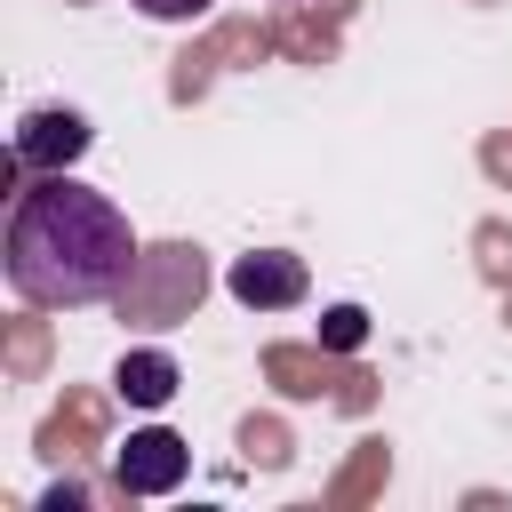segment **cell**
Segmentation results:
<instances>
[{
	"mask_svg": "<svg viewBox=\"0 0 512 512\" xmlns=\"http://www.w3.org/2000/svg\"><path fill=\"white\" fill-rule=\"evenodd\" d=\"M112 472H120V488L128 496H168V488H184V472H192V448L176 440V432H128V448L112 456Z\"/></svg>",
	"mask_w": 512,
	"mask_h": 512,
	"instance_id": "2",
	"label": "cell"
},
{
	"mask_svg": "<svg viewBox=\"0 0 512 512\" xmlns=\"http://www.w3.org/2000/svg\"><path fill=\"white\" fill-rule=\"evenodd\" d=\"M112 384H120L128 408H168V400H176V360H168V352H128Z\"/></svg>",
	"mask_w": 512,
	"mask_h": 512,
	"instance_id": "5",
	"label": "cell"
},
{
	"mask_svg": "<svg viewBox=\"0 0 512 512\" xmlns=\"http://www.w3.org/2000/svg\"><path fill=\"white\" fill-rule=\"evenodd\" d=\"M128 264H136V232L96 184H72L56 168L32 192H16V208H8V288L24 304H40V312L104 304L128 280Z\"/></svg>",
	"mask_w": 512,
	"mask_h": 512,
	"instance_id": "1",
	"label": "cell"
},
{
	"mask_svg": "<svg viewBox=\"0 0 512 512\" xmlns=\"http://www.w3.org/2000/svg\"><path fill=\"white\" fill-rule=\"evenodd\" d=\"M224 288H232L240 304H256V312H288V304H304V256L256 248V256H240V264L224 272Z\"/></svg>",
	"mask_w": 512,
	"mask_h": 512,
	"instance_id": "4",
	"label": "cell"
},
{
	"mask_svg": "<svg viewBox=\"0 0 512 512\" xmlns=\"http://www.w3.org/2000/svg\"><path fill=\"white\" fill-rule=\"evenodd\" d=\"M8 152H16V168L56 176V168H72V160L88 152V120H80V112H24Z\"/></svg>",
	"mask_w": 512,
	"mask_h": 512,
	"instance_id": "3",
	"label": "cell"
},
{
	"mask_svg": "<svg viewBox=\"0 0 512 512\" xmlns=\"http://www.w3.org/2000/svg\"><path fill=\"white\" fill-rule=\"evenodd\" d=\"M328 336H336V344H352V336H360V312H352V304H344V312H328Z\"/></svg>",
	"mask_w": 512,
	"mask_h": 512,
	"instance_id": "7",
	"label": "cell"
},
{
	"mask_svg": "<svg viewBox=\"0 0 512 512\" xmlns=\"http://www.w3.org/2000/svg\"><path fill=\"white\" fill-rule=\"evenodd\" d=\"M128 8H144L152 24H200V16L216 8V0H128Z\"/></svg>",
	"mask_w": 512,
	"mask_h": 512,
	"instance_id": "6",
	"label": "cell"
}]
</instances>
